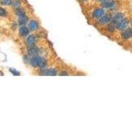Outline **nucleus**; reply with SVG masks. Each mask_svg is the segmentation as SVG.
I'll return each mask as SVG.
<instances>
[{"label":"nucleus","mask_w":132,"mask_h":132,"mask_svg":"<svg viewBox=\"0 0 132 132\" xmlns=\"http://www.w3.org/2000/svg\"><path fill=\"white\" fill-rule=\"evenodd\" d=\"M28 19L26 15H24L23 17H19L18 23L21 26H24L28 23Z\"/></svg>","instance_id":"9d476101"},{"label":"nucleus","mask_w":132,"mask_h":132,"mask_svg":"<svg viewBox=\"0 0 132 132\" xmlns=\"http://www.w3.org/2000/svg\"><path fill=\"white\" fill-rule=\"evenodd\" d=\"M1 3L5 5H11L12 3V0H1Z\"/></svg>","instance_id":"f3484780"},{"label":"nucleus","mask_w":132,"mask_h":132,"mask_svg":"<svg viewBox=\"0 0 132 132\" xmlns=\"http://www.w3.org/2000/svg\"><path fill=\"white\" fill-rule=\"evenodd\" d=\"M7 11L5 10L3 8H1V17H5V16H6L7 15Z\"/></svg>","instance_id":"a211bd4d"},{"label":"nucleus","mask_w":132,"mask_h":132,"mask_svg":"<svg viewBox=\"0 0 132 132\" xmlns=\"http://www.w3.org/2000/svg\"><path fill=\"white\" fill-rule=\"evenodd\" d=\"M59 75H68V74H67V73H65V72H62V73H59Z\"/></svg>","instance_id":"6ab92c4d"},{"label":"nucleus","mask_w":132,"mask_h":132,"mask_svg":"<svg viewBox=\"0 0 132 132\" xmlns=\"http://www.w3.org/2000/svg\"><path fill=\"white\" fill-rule=\"evenodd\" d=\"M30 64L34 67H40V68L44 69L45 68L47 65V62L44 57L36 56H32L30 59Z\"/></svg>","instance_id":"f257e3e1"},{"label":"nucleus","mask_w":132,"mask_h":132,"mask_svg":"<svg viewBox=\"0 0 132 132\" xmlns=\"http://www.w3.org/2000/svg\"><path fill=\"white\" fill-rule=\"evenodd\" d=\"M116 25L115 24H114L113 23H110L108 24V25L107 26V30L110 32H112V31H114L115 28H116Z\"/></svg>","instance_id":"2eb2a0df"},{"label":"nucleus","mask_w":132,"mask_h":132,"mask_svg":"<svg viewBox=\"0 0 132 132\" xmlns=\"http://www.w3.org/2000/svg\"><path fill=\"white\" fill-rule=\"evenodd\" d=\"M122 38L124 40H128V39L130 38L131 37H132V28H129L125 30L122 33Z\"/></svg>","instance_id":"0eeeda50"},{"label":"nucleus","mask_w":132,"mask_h":132,"mask_svg":"<svg viewBox=\"0 0 132 132\" xmlns=\"http://www.w3.org/2000/svg\"><path fill=\"white\" fill-rule=\"evenodd\" d=\"M39 52V50L38 48H30L28 50V54L29 56H38Z\"/></svg>","instance_id":"9b49d317"},{"label":"nucleus","mask_w":132,"mask_h":132,"mask_svg":"<svg viewBox=\"0 0 132 132\" xmlns=\"http://www.w3.org/2000/svg\"><path fill=\"white\" fill-rule=\"evenodd\" d=\"M123 19V15L121 13H116L115 15H114L112 19V23H113L115 25H117L118 23L120 22V21H122Z\"/></svg>","instance_id":"7ed1b4c3"},{"label":"nucleus","mask_w":132,"mask_h":132,"mask_svg":"<svg viewBox=\"0 0 132 132\" xmlns=\"http://www.w3.org/2000/svg\"><path fill=\"white\" fill-rule=\"evenodd\" d=\"M21 5V3H20V1L19 0H15L13 3V6L14 8L15 9H17V8H19Z\"/></svg>","instance_id":"dca6fc26"},{"label":"nucleus","mask_w":132,"mask_h":132,"mask_svg":"<svg viewBox=\"0 0 132 132\" xmlns=\"http://www.w3.org/2000/svg\"><path fill=\"white\" fill-rule=\"evenodd\" d=\"M41 75H48V76H55L57 75V71L56 69L53 68L48 69L45 71H43V72Z\"/></svg>","instance_id":"423d86ee"},{"label":"nucleus","mask_w":132,"mask_h":132,"mask_svg":"<svg viewBox=\"0 0 132 132\" xmlns=\"http://www.w3.org/2000/svg\"><path fill=\"white\" fill-rule=\"evenodd\" d=\"M103 5L104 7H106V8H108V9H112L113 7H114L115 5V3L113 1H106V2L103 3Z\"/></svg>","instance_id":"ddd939ff"},{"label":"nucleus","mask_w":132,"mask_h":132,"mask_svg":"<svg viewBox=\"0 0 132 132\" xmlns=\"http://www.w3.org/2000/svg\"><path fill=\"white\" fill-rule=\"evenodd\" d=\"M19 34L21 37H27L29 34V29L25 26H22L19 28Z\"/></svg>","instance_id":"6e6552de"},{"label":"nucleus","mask_w":132,"mask_h":132,"mask_svg":"<svg viewBox=\"0 0 132 132\" xmlns=\"http://www.w3.org/2000/svg\"><path fill=\"white\" fill-rule=\"evenodd\" d=\"M100 1H101L102 3H104V2H106V1H109V0H99Z\"/></svg>","instance_id":"aec40b11"},{"label":"nucleus","mask_w":132,"mask_h":132,"mask_svg":"<svg viewBox=\"0 0 132 132\" xmlns=\"http://www.w3.org/2000/svg\"><path fill=\"white\" fill-rule=\"evenodd\" d=\"M104 15V11L103 9H97L94 10L92 13L93 17L95 19H100Z\"/></svg>","instance_id":"20e7f679"},{"label":"nucleus","mask_w":132,"mask_h":132,"mask_svg":"<svg viewBox=\"0 0 132 132\" xmlns=\"http://www.w3.org/2000/svg\"><path fill=\"white\" fill-rule=\"evenodd\" d=\"M38 28V24L37 21H30L28 23V28L32 31H35L37 30Z\"/></svg>","instance_id":"1a4fd4ad"},{"label":"nucleus","mask_w":132,"mask_h":132,"mask_svg":"<svg viewBox=\"0 0 132 132\" xmlns=\"http://www.w3.org/2000/svg\"><path fill=\"white\" fill-rule=\"evenodd\" d=\"M81 1H87V0H81Z\"/></svg>","instance_id":"412c9836"},{"label":"nucleus","mask_w":132,"mask_h":132,"mask_svg":"<svg viewBox=\"0 0 132 132\" xmlns=\"http://www.w3.org/2000/svg\"><path fill=\"white\" fill-rule=\"evenodd\" d=\"M15 13H16L17 15L19 17L25 15V11H24L23 9H21V8H17V9H16Z\"/></svg>","instance_id":"4468645a"},{"label":"nucleus","mask_w":132,"mask_h":132,"mask_svg":"<svg viewBox=\"0 0 132 132\" xmlns=\"http://www.w3.org/2000/svg\"><path fill=\"white\" fill-rule=\"evenodd\" d=\"M129 21L128 19L123 18L122 21H120L118 24H117V28L120 30H123L127 27L128 25Z\"/></svg>","instance_id":"f03ea898"},{"label":"nucleus","mask_w":132,"mask_h":132,"mask_svg":"<svg viewBox=\"0 0 132 132\" xmlns=\"http://www.w3.org/2000/svg\"><path fill=\"white\" fill-rule=\"evenodd\" d=\"M27 44L29 46L34 45L35 42H36V38L33 35H30V36L28 37L27 39Z\"/></svg>","instance_id":"f8f14e48"},{"label":"nucleus","mask_w":132,"mask_h":132,"mask_svg":"<svg viewBox=\"0 0 132 132\" xmlns=\"http://www.w3.org/2000/svg\"><path fill=\"white\" fill-rule=\"evenodd\" d=\"M110 21H112V17L108 15H103L101 18L99 19L98 20V23L100 25H105L107 24Z\"/></svg>","instance_id":"39448f33"}]
</instances>
